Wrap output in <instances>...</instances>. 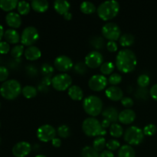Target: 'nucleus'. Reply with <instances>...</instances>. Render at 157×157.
I'll list each match as a JSON object with an SVG mask.
<instances>
[{
    "mask_svg": "<svg viewBox=\"0 0 157 157\" xmlns=\"http://www.w3.org/2000/svg\"><path fill=\"white\" fill-rule=\"evenodd\" d=\"M137 58L134 52L130 49H123L117 55L116 66L122 73H131L135 70Z\"/></svg>",
    "mask_w": 157,
    "mask_h": 157,
    "instance_id": "f257e3e1",
    "label": "nucleus"
},
{
    "mask_svg": "<svg viewBox=\"0 0 157 157\" xmlns=\"http://www.w3.org/2000/svg\"><path fill=\"white\" fill-rule=\"evenodd\" d=\"M98 15L103 21H109L114 18L120 12V4L114 0L106 1L98 8Z\"/></svg>",
    "mask_w": 157,
    "mask_h": 157,
    "instance_id": "f03ea898",
    "label": "nucleus"
},
{
    "mask_svg": "<svg viewBox=\"0 0 157 157\" xmlns=\"http://www.w3.org/2000/svg\"><path fill=\"white\" fill-rule=\"evenodd\" d=\"M22 91L21 84L16 80H8L0 87V94L6 100H14Z\"/></svg>",
    "mask_w": 157,
    "mask_h": 157,
    "instance_id": "7ed1b4c3",
    "label": "nucleus"
},
{
    "mask_svg": "<svg viewBox=\"0 0 157 157\" xmlns=\"http://www.w3.org/2000/svg\"><path fill=\"white\" fill-rule=\"evenodd\" d=\"M83 107L86 113L90 117H97L103 110V101L98 97L90 95L83 101Z\"/></svg>",
    "mask_w": 157,
    "mask_h": 157,
    "instance_id": "20e7f679",
    "label": "nucleus"
},
{
    "mask_svg": "<svg viewBox=\"0 0 157 157\" xmlns=\"http://www.w3.org/2000/svg\"><path fill=\"white\" fill-rule=\"evenodd\" d=\"M82 130L87 136H99L103 128L98 119L88 117L83 122Z\"/></svg>",
    "mask_w": 157,
    "mask_h": 157,
    "instance_id": "39448f33",
    "label": "nucleus"
},
{
    "mask_svg": "<svg viewBox=\"0 0 157 157\" xmlns=\"http://www.w3.org/2000/svg\"><path fill=\"white\" fill-rule=\"evenodd\" d=\"M144 131L138 127H130L124 133V140L128 144L136 146L140 144L144 140Z\"/></svg>",
    "mask_w": 157,
    "mask_h": 157,
    "instance_id": "423d86ee",
    "label": "nucleus"
},
{
    "mask_svg": "<svg viewBox=\"0 0 157 157\" xmlns=\"http://www.w3.org/2000/svg\"><path fill=\"white\" fill-rule=\"evenodd\" d=\"M72 79L67 74H59L52 78V87L58 91H64L71 87Z\"/></svg>",
    "mask_w": 157,
    "mask_h": 157,
    "instance_id": "0eeeda50",
    "label": "nucleus"
},
{
    "mask_svg": "<svg viewBox=\"0 0 157 157\" xmlns=\"http://www.w3.org/2000/svg\"><path fill=\"white\" fill-rule=\"evenodd\" d=\"M39 38V33L36 28L33 26L26 27L21 35V42L24 46H33Z\"/></svg>",
    "mask_w": 157,
    "mask_h": 157,
    "instance_id": "6e6552de",
    "label": "nucleus"
},
{
    "mask_svg": "<svg viewBox=\"0 0 157 157\" xmlns=\"http://www.w3.org/2000/svg\"><path fill=\"white\" fill-rule=\"evenodd\" d=\"M102 35L109 41H116L121 37V31L117 25L109 22L103 26Z\"/></svg>",
    "mask_w": 157,
    "mask_h": 157,
    "instance_id": "1a4fd4ad",
    "label": "nucleus"
},
{
    "mask_svg": "<svg viewBox=\"0 0 157 157\" xmlns=\"http://www.w3.org/2000/svg\"><path fill=\"white\" fill-rule=\"evenodd\" d=\"M37 137L40 141L44 143H48L49 141H52L56 136L55 129L52 126L48 124H44L41 126L37 130Z\"/></svg>",
    "mask_w": 157,
    "mask_h": 157,
    "instance_id": "9d476101",
    "label": "nucleus"
},
{
    "mask_svg": "<svg viewBox=\"0 0 157 157\" xmlns=\"http://www.w3.org/2000/svg\"><path fill=\"white\" fill-rule=\"evenodd\" d=\"M108 80L104 75H96L92 76L88 81V86L93 91H102L106 88Z\"/></svg>",
    "mask_w": 157,
    "mask_h": 157,
    "instance_id": "9b49d317",
    "label": "nucleus"
},
{
    "mask_svg": "<svg viewBox=\"0 0 157 157\" xmlns=\"http://www.w3.org/2000/svg\"><path fill=\"white\" fill-rule=\"evenodd\" d=\"M85 64L87 67L95 69L101 67L104 63V58L101 53H100L98 51H93L87 54L85 57Z\"/></svg>",
    "mask_w": 157,
    "mask_h": 157,
    "instance_id": "f8f14e48",
    "label": "nucleus"
},
{
    "mask_svg": "<svg viewBox=\"0 0 157 157\" xmlns=\"http://www.w3.org/2000/svg\"><path fill=\"white\" fill-rule=\"evenodd\" d=\"M55 67L61 72H67L73 67V61L66 55H60L55 60Z\"/></svg>",
    "mask_w": 157,
    "mask_h": 157,
    "instance_id": "ddd939ff",
    "label": "nucleus"
},
{
    "mask_svg": "<svg viewBox=\"0 0 157 157\" xmlns=\"http://www.w3.org/2000/svg\"><path fill=\"white\" fill-rule=\"evenodd\" d=\"M32 147L30 144L25 141L18 143L12 148V154L15 157H25L30 153Z\"/></svg>",
    "mask_w": 157,
    "mask_h": 157,
    "instance_id": "4468645a",
    "label": "nucleus"
},
{
    "mask_svg": "<svg viewBox=\"0 0 157 157\" xmlns=\"http://www.w3.org/2000/svg\"><path fill=\"white\" fill-rule=\"evenodd\" d=\"M105 95L108 99L113 101H119L124 98L123 90L117 86H110L108 88H107Z\"/></svg>",
    "mask_w": 157,
    "mask_h": 157,
    "instance_id": "2eb2a0df",
    "label": "nucleus"
},
{
    "mask_svg": "<svg viewBox=\"0 0 157 157\" xmlns=\"http://www.w3.org/2000/svg\"><path fill=\"white\" fill-rule=\"evenodd\" d=\"M136 119V113L133 110L126 109L119 113L118 121L123 124H131Z\"/></svg>",
    "mask_w": 157,
    "mask_h": 157,
    "instance_id": "dca6fc26",
    "label": "nucleus"
},
{
    "mask_svg": "<svg viewBox=\"0 0 157 157\" xmlns=\"http://www.w3.org/2000/svg\"><path fill=\"white\" fill-rule=\"evenodd\" d=\"M6 21L9 27L12 29H18L21 25V18L19 14L11 12L6 15Z\"/></svg>",
    "mask_w": 157,
    "mask_h": 157,
    "instance_id": "f3484780",
    "label": "nucleus"
},
{
    "mask_svg": "<svg viewBox=\"0 0 157 157\" xmlns=\"http://www.w3.org/2000/svg\"><path fill=\"white\" fill-rule=\"evenodd\" d=\"M25 57L27 60L31 61H36L41 56V50L36 46H30L25 50Z\"/></svg>",
    "mask_w": 157,
    "mask_h": 157,
    "instance_id": "a211bd4d",
    "label": "nucleus"
},
{
    "mask_svg": "<svg viewBox=\"0 0 157 157\" xmlns=\"http://www.w3.org/2000/svg\"><path fill=\"white\" fill-rule=\"evenodd\" d=\"M103 117L104 119H107L110 121V123H117L118 121V117H119V113H118L117 110L113 107H108L102 113Z\"/></svg>",
    "mask_w": 157,
    "mask_h": 157,
    "instance_id": "6ab92c4d",
    "label": "nucleus"
},
{
    "mask_svg": "<svg viewBox=\"0 0 157 157\" xmlns=\"http://www.w3.org/2000/svg\"><path fill=\"white\" fill-rule=\"evenodd\" d=\"M71 8V4L67 1L64 0H57L54 2V9L55 12L59 15H64L69 12Z\"/></svg>",
    "mask_w": 157,
    "mask_h": 157,
    "instance_id": "aec40b11",
    "label": "nucleus"
},
{
    "mask_svg": "<svg viewBox=\"0 0 157 157\" xmlns=\"http://www.w3.org/2000/svg\"><path fill=\"white\" fill-rule=\"evenodd\" d=\"M4 38L9 44H17L21 40L19 34L15 29H8L4 33Z\"/></svg>",
    "mask_w": 157,
    "mask_h": 157,
    "instance_id": "412c9836",
    "label": "nucleus"
},
{
    "mask_svg": "<svg viewBox=\"0 0 157 157\" xmlns=\"http://www.w3.org/2000/svg\"><path fill=\"white\" fill-rule=\"evenodd\" d=\"M68 96L73 101H79L84 98V92L82 89L78 85H72L68 89Z\"/></svg>",
    "mask_w": 157,
    "mask_h": 157,
    "instance_id": "4be33fe9",
    "label": "nucleus"
},
{
    "mask_svg": "<svg viewBox=\"0 0 157 157\" xmlns=\"http://www.w3.org/2000/svg\"><path fill=\"white\" fill-rule=\"evenodd\" d=\"M31 7L35 12L43 13L48 9L49 3L46 0H33L31 3Z\"/></svg>",
    "mask_w": 157,
    "mask_h": 157,
    "instance_id": "5701e85b",
    "label": "nucleus"
},
{
    "mask_svg": "<svg viewBox=\"0 0 157 157\" xmlns=\"http://www.w3.org/2000/svg\"><path fill=\"white\" fill-rule=\"evenodd\" d=\"M135 150L131 146L124 145L121 147L118 151V157H135Z\"/></svg>",
    "mask_w": 157,
    "mask_h": 157,
    "instance_id": "b1692460",
    "label": "nucleus"
},
{
    "mask_svg": "<svg viewBox=\"0 0 157 157\" xmlns=\"http://www.w3.org/2000/svg\"><path fill=\"white\" fill-rule=\"evenodd\" d=\"M18 2L17 0H1L0 9L5 12H11L18 6Z\"/></svg>",
    "mask_w": 157,
    "mask_h": 157,
    "instance_id": "393cba45",
    "label": "nucleus"
},
{
    "mask_svg": "<svg viewBox=\"0 0 157 157\" xmlns=\"http://www.w3.org/2000/svg\"><path fill=\"white\" fill-rule=\"evenodd\" d=\"M80 9L81 12L85 15H90V14L94 13L97 10L96 6L90 2H83L80 6Z\"/></svg>",
    "mask_w": 157,
    "mask_h": 157,
    "instance_id": "a878e982",
    "label": "nucleus"
},
{
    "mask_svg": "<svg viewBox=\"0 0 157 157\" xmlns=\"http://www.w3.org/2000/svg\"><path fill=\"white\" fill-rule=\"evenodd\" d=\"M120 44H121V46L124 48L130 47V46L133 45V43H134L135 38L134 36L131 34H124L120 38Z\"/></svg>",
    "mask_w": 157,
    "mask_h": 157,
    "instance_id": "bb28decb",
    "label": "nucleus"
},
{
    "mask_svg": "<svg viewBox=\"0 0 157 157\" xmlns=\"http://www.w3.org/2000/svg\"><path fill=\"white\" fill-rule=\"evenodd\" d=\"M21 93H22L23 96L25 98H27V99H32V98H34L36 97L38 91H37L36 87L31 85H26L22 88Z\"/></svg>",
    "mask_w": 157,
    "mask_h": 157,
    "instance_id": "cd10ccee",
    "label": "nucleus"
},
{
    "mask_svg": "<svg viewBox=\"0 0 157 157\" xmlns=\"http://www.w3.org/2000/svg\"><path fill=\"white\" fill-rule=\"evenodd\" d=\"M110 133L113 137L119 138L122 136L123 133H124V130L123 127L120 125L119 124H112L110 127Z\"/></svg>",
    "mask_w": 157,
    "mask_h": 157,
    "instance_id": "c85d7f7f",
    "label": "nucleus"
},
{
    "mask_svg": "<svg viewBox=\"0 0 157 157\" xmlns=\"http://www.w3.org/2000/svg\"><path fill=\"white\" fill-rule=\"evenodd\" d=\"M114 68L115 66L112 62H104L100 67V70L103 75H111L114 71Z\"/></svg>",
    "mask_w": 157,
    "mask_h": 157,
    "instance_id": "c756f323",
    "label": "nucleus"
},
{
    "mask_svg": "<svg viewBox=\"0 0 157 157\" xmlns=\"http://www.w3.org/2000/svg\"><path fill=\"white\" fill-rule=\"evenodd\" d=\"M106 140L104 139V137L102 136H98L97 139L94 140L93 143V148L96 150L97 152H103L104 149L106 147Z\"/></svg>",
    "mask_w": 157,
    "mask_h": 157,
    "instance_id": "7c9ffc66",
    "label": "nucleus"
},
{
    "mask_svg": "<svg viewBox=\"0 0 157 157\" xmlns=\"http://www.w3.org/2000/svg\"><path fill=\"white\" fill-rule=\"evenodd\" d=\"M17 9H18V12L19 13V15H26L30 12L31 6L29 2H27L21 1L18 2Z\"/></svg>",
    "mask_w": 157,
    "mask_h": 157,
    "instance_id": "2f4dec72",
    "label": "nucleus"
},
{
    "mask_svg": "<svg viewBox=\"0 0 157 157\" xmlns=\"http://www.w3.org/2000/svg\"><path fill=\"white\" fill-rule=\"evenodd\" d=\"M81 157H99V154L93 147L87 146L83 148L81 151Z\"/></svg>",
    "mask_w": 157,
    "mask_h": 157,
    "instance_id": "473e14b6",
    "label": "nucleus"
},
{
    "mask_svg": "<svg viewBox=\"0 0 157 157\" xmlns=\"http://www.w3.org/2000/svg\"><path fill=\"white\" fill-rule=\"evenodd\" d=\"M23 53H25L24 52V45L22 44H18V45H15V47H13L11 50V55H12L13 58L18 59V58H21V55H23Z\"/></svg>",
    "mask_w": 157,
    "mask_h": 157,
    "instance_id": "72a5a7b5",
    "label": "nucleus"
},
{
    "mask_svg": "<svg viewBox=\"0 0 157 157\" xmlns=\"http://www.w3.org/2000/svg\"><path fill=\"white\" fill-rule=\"evenodd\" d=\"M90 44L96 49H101L104 45V40L100 36H94L90 39Z\"/></svg>",
    "mask_w": 157,
    "mask_h": 157,
    "instance_id": "f704fd0d",
    "label": "nucleus"
},
{
    "mask_svg": "<svg viewBox=\"0 0 157 157\" xmlns=\"http://www.w3.org/2000/svg\"><path fill=\"white\" fill-rule=\"evenodd\" d=\"M150 77L147 75H141L137 78V84L141 88H145L150 84Z\"/></svg>",
    "mask_w": 157,
    "mask_h": 157,
    "instance_id": "c9c22d12",
    "label": "nucleus"
},
{
    "mask_svg": "<svg viewBox=\"0 0 157 157\" xmlns=\"http://www.w3.org/2000/svg\"><path fill=\"white\" fill-rule=\"evenodd\" d=\"M58 134L61 138H67L70 136L71 130L67 125H61L58 128Z\"/></svg>",
    "mask_w": 157,
    "mask_h": 157,
    "instance_id": "e433bc0d",
    "label": "nucleus"
},
{
    "mask_svg": "<svg viewBox=\"0 0 157 157\" xmlns=\"http://www.w3.org/2000/svg\"><path fill=\"white\" fill-rule=\"evenodd\" d=\"M121 81H122V76L117 73L112 74L108 78V82L113 86L118 85L119 84H121Z\"/></svg>",
    "mask_w": 157,
    "mask_h": 157,
    "instance_id": "4c0bfd02",
    "label": "nucleus"
},
{
    "mask_svg": "<svg viewBox=\"0 0 157 157\" xmlns=\"http://www.w3.org/2000/svg\"><path fill=\"white\" fill-rule=\"evenodd\" d=\"M143 131H144V135H146V136H152L156 133L157 127L154 124H148V125H147L144 127Z\"/></svg>",
    "mask_w": 157,
    "mask_h": 157,
    "instance_id": "58836bf2",
    "label": "nucleus"
},
{
    "mask_svg": "<svg viewBox=\"0 0 157 157\" xmlns=\"http://www.w3.org/2000/svg\"><path fill=\"white\" fill-rule=\"evenodd\" d=\"M106 147L110 151H115V150H118L121 148V144L117 140H110L108 142H107L106 144Z\"/></svg>",
    "mask_w": 157,
    "mask_h": 157,
    "instance_id": "ea45409f",
    "label": "nucleus"
},
{
    "mask_svg": "<svg viewBox=\"0 0 157 157\" xmlns=\"http://www.w3.org/2000/svg\"><path fill=\"white\" fill-rule=\"evenodd\" d=\"M54 67L48 63H44L41 65V73L44 76H51L54 73Z\"/></svg>",
    "mask_w": 157,
    "mask_h": 157,
    "instance_id": "a19ab883",
    "label": "nucleus"
},
{
    "mask_svg": "<svg viewBox=\"0 0 157 157\" xmlns=\"http://www.w3.org/2000/svg\"><path fill=\"white\" fill-rule=\"evenodd\" d=\"M75 72L79 75H84L87 72V65L84 62H78L74 67Z\"/></svg>",
    "mask_w": 157,
    "mask_h": 157,
    "instance_id": "79ce46f5",
    "label": "nucleus"
},
{
    "mask_svg": "<svg viewBox=\"0 0 157 157\" xmlns=\"http://www.w3.org/2000/svg\"><path fill=\"white\" fill-rule=\"evenodd\" d=\"M9 71L6 67L0 66V81L4 83L9 78Z\"/></svg>",
    "mask_w": 157,
    "mask_h": 157,
    "instance_id": "37998d69",
    "label": "nucleus"
},
{
    "mask_svg": "<svg viewBox=\"0 0 157 157\" xmlns=\"http://www.w3.org/2000/svg\"><path fill=\"white\" fill-rule=\"evenodd\" d=\"M121 104L124 107L129 109L133 106V100L131 98L126 97V98H124L121 100Z\"/></svg>",
    "mask_w": 157,
    "mask_h": 157,
    "instance_id": "c03bdc74",
    "label": "nucleus"
},
{
    "mask_svg": "<svg viewBox=\"0 0 157 157\" xmlns=\"http://www.w3.org/2000/svg\"><path fill=\"white\" fill-rule=\"evenodd\" d=\"M10 51V45L6 41H0V54H7Z\"/></svg>",
    "mask_w": 157,
    "mask_h": 157,
    "instance_id": "a18cd8bd",
    "label": "nucleus"
},
{
    "mask_svg": "<svg viewBox=\"0 0 157 157\" xmlns=\"http://www.w3.org/2000/svg\"><path fill=\"white\" fill-rule=\"evenodd\" d=\"M107 48L110 52H116L118 48L116 41H108L107 43Z\"/></svg>",
    "mask_w": 157,
    "mask_h": 157,
    "instance_id": "49530a36",
    "label": "nucleus"
},
{
    "mask_svg": "<svg viewBox=\"0 0 157 157\" xmlns=\"http://www.w3.org/2000/svg\"><path fill=\"white\" fill-rule=\"evenodd\" d=\"M26 71L29 75H30L31 77H35L36 76L37 74H38V71H37L36 67L33 65H29L26 68Z\"/></svg>",
    "mask_w": 157,
    "mask_h": 157,
    "instance_id": "de8ad7c7",
    "label": "nucleus"
},
{
    "mask_svg": "<svg viewBox=\"0 0 157 157\" xmlns=\"http://www.w3.org/2000/svg\"><path fill=\"white\" fill-rule=\"evenodd\" d=\"M150 94L153 100L157 101V84H154V85L150 88Z\"/></svg>",
    "mask_w": 157,
    "mask_h": 157,
    "instance_id": "09e8293b",
    "label": "nucleus"
},
{
    "mask_svg": "<svg viewBox=\"0 0 157 157\" xmlns=\"http://www.w3.org/2000/svg\"><path fill=\"white\" fill-rule=\"evenodd\" d=\"M52 78H51V76H44L41 80V84L47 86V87L52 85Z\"/></svg>",
    "mask_w": 157,
    "mask_h": 157,
    "instance_id": "8fccbe9b",
    "label": "nucleus"
},
{
    "mask_svg": "<svg viewBox=\"0 0 157 157\" xmlns=\"http://www.w3.org/2000/svg\"><path fill=\"white\" fill-rule=\"evenodd\" d=\"M99 157H114V155L110 150H104L101 154L99 155Z\"/></svg>",
    "mask_w": 157,
    "mask_h": 157,
    "instance_id": "3c124183",
    "label": "nucleus"
},
{
    "mask_svg": "<svg viewBox=\"0 0 157 157\" xmlns=\"http://www.w3.org/2000/svg\"><path fill=\"white\" fill-rule=\"evenodd\" d=\"M52 146H53V147H56V148H58V147H61V140L59 139V138L55 137V139L52 140Z\"/></svg>",
    "mask_w": 157,
    "mask_h": 157,
    "instance_id": "603ef678",
    "label": "nucleus"
},
{
    "mask_svg": "<svg viewBox=\"0 0 157 157\" xmlns=\"http://www.w3.org/2000/svg\"><path fill=\"white\" fill-rule=\"evenodd\" d=\"M101 127H102L103 129H106V128H108L109 127H110V125H111V123L110 122V121H108V120L107 119H104L102 121V122L101 123Z\"/></svg>",
    "mask_w": 157,
    "mask_h": 157,
    "instance_id": "864d4df0",
    "label": "nucleus"
},
{
    "mask_svg": "<svg viewBox=\"0 0 157 157\" xmlns=\"http://www.w3.org/2000/svg\"><path fill=\"white\" fill-rule=\"evenodd\" d=\"M38 90L41 92H47L48 90H49L48 87H47V86L45 85H43V84H40L39 86H38Z\"/></svg>",
    "mask_w": 157,
    "mask_h": 157,
    "instance_id": "5fc2aeb1",
    "label": "nucleus"
},
{
    "mask_svg": "<svg viewBox=\"0 0 157 157\" xmlns=\"http://www.w3.org/2000/svg\"><path fill=\"white\" fill-rule=\"evenodd\" d=\"M63 16H64V18L65 20H67V21H70V20L72 18V14L70 12H67L66 14H64Z\"/></svg>",
    "mask_w": 157,
    "mask_h": 157,
    "instance_id": "6e6d98bb",
    "label": "nucleus"
},
{
    "mask_svg": "<svg viewBox=\"0 0 157 157\" xmlns=\"http://www.w3.org/2000/svg\"><path fill=\"white\" fill-rule=\"evenodd\" d=\"M4 29H3L2 25L1 24H0V41H1L2 38V37H4Z\"/></svg>",
    "mask_w": 157,
    "mask_h": 157,
    "instance_id": "4d7b16f0",
    "label": "nucleus"
},
{
    "mask_svg": "<svg viewBox=\"0 0 157 157\" xmlns=\"http://www.w3.org/2000/svg\"><path fill=\"white\" fill-rule=\"evenodd\" d=\"M106 134H107V130H106L105 129H103L102 131H101V133H100L99 136H102V137H104Z\"/></svg>",
    "mask_w": 157,
    "mask_h": 157,
    "instance_id": "13d9d810",
    "label": "nucleus"
},
{
    "mask_svg": "<svg viewBox=\"0 0 157 157\" xmlns=\"http://www.w3.org/2000/svg\"><path fill=\"white\" fill-rule=\"evenodd\" d=\"M35 157H47V156H44V155H37Z\"/></svg>",
    "mask_w": 157,
    "mask_h": 157,
    "instance_id": "bf43d9fd",
    "label": "nucleus"
}]
</instances>
